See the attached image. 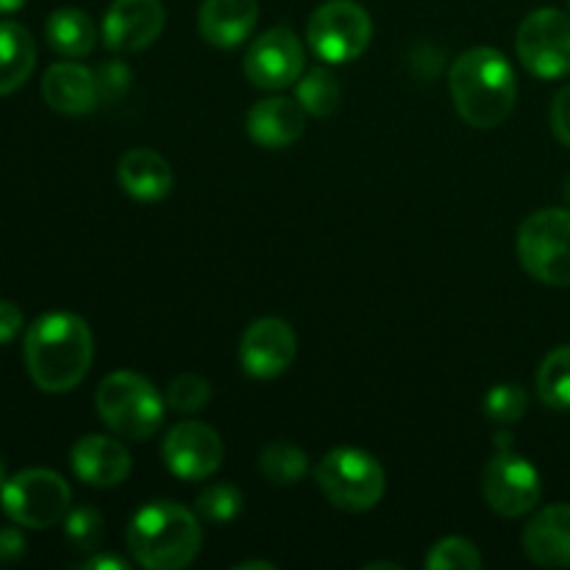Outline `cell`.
Instances as JSON below:
<instances>
[{
    "label": "cell",
    "mask_w": 570,
    "mask_h": 570,
    "mask_svg": "<svg viewBox=\"0 0 570 570\" xmlns=\"http://www.w3.org/2000/svg\"><path fill=\"white\" fill-rule=\"evenodd\" d=\"M92 328L76 312H48L28 326L22 360L31 382L42 393L76 390L92 367Z\"/></svg>",
    "instance_id": "6da1fadb"
},
{
    "label": "cell",
    "mask_w": 570,
    "mask_h": 570,
    "mask_svg": "<svg viewBox=\"0 0 570 570\" xmlns=\"http://www.w3.org/2000/svg\"><path fill=\"white\" fill-rule=\"evenodd\" d=\"M449 89L456 115L482 131L499 128L512 115L518 100V81L510 59L484 45L456 56L449 70Z\"/></svg>",
    "instance_id": "7a4b0ae2"
},
{
    "label": "cell",
    "mask_w": 570,
    "mask_h": 570,
    "mask_svg": "<svg viewBox=\"0 0 570 570\" xmlns=\"http://www.w3.org/2000/svg\"><path fill=\"white\" fill-rule=\"evenodd\" d=\"M198 512L176 501H150L128 521L126 543L145 570H184L200 554Z\"/></svg>",
    "instance_id": "3957f363"
},
{
    "label": "cell",
    "mask_w": 570,
    "mask_h": 570,
    "mask_svg": "<svg viewBox=\"0 0 570 570\" xmlns=\"http://www.w3.org/2000/svg\"><path fill=\"white\" fill-rule=\"evenodd\" d=\"M95 410L111 434L122 440H145L159 432L167 401L150 379L137 371H115L104 376L95 393Z\"/></svg>",
    "instance_id": "277c9868"
},
{
    "label": "cell",
    "mask_w": 570,
    "mask_h": 570,
    "mask_svg": "<svg viewBox=\"0 0 570 570\" xmlns=\"http://www.w3.org/2000/svg\"><path fill=\"white\" fill-rule=\"evenodd\" d=\"M315 479L332 507L343 512H367L382 501L387 476L382 462L362 449H334L317 462Z\"/></svg>",
    "instance_id": "5b68a950"
},
{
    "label": "cell",
    "mask_w": 570,
    "mask_h": 570,
    "mask_svg": "<svg viewBox=\"0 0 570 570\" xmlns=\"http://www.w3.org/2000/svg\"><path fill=\"white\" fill-rule=\"evenodd\" d=\"M523 271L549 287H570V209L532 212L518 228Z\"/></svg>",
    "instance_id": "8992f818"
},
{
    "label": "cell",
    "mask_w": 570,
    "mask_h": 570,
    "mask_svg": "<svg viewBox=\"0 0 570 570\" xmlns=\"http://www.w3.org/2000/svg\"><path fill=\"white\" fill-rule=\"evenodd\" d=\"M72 490L65 476L50 468H28L6 479L0 507L6 518L22 529H50L70 512Z\"/></svg>",
    "instance_id": "52a82bcc"
},
{
    "label": "cell",
    "mask_w": 570,
    "mask_h": 570,
    "mask_svg": "<svg viewBox=\"0 0 570 570\" xmlns=\"http://www.w3.org/2000/svg\"><path fill=\"white\" fill-rule=\"evenodd\" d=\"M373 39V20L365 6L354 0H326L306 22V42L317 59L345 65L360 59Z\"/></svg>",
    "instance_id": "ba28073f"
},
{
    "label": "cell",
    "mask_w": 570,
    "mask_h": 570,
    "mask_svg": "<svg viewBox=\"0 0 570 570\" xmlns=\"http://www.w3.org/2000/svg\"><path fill=\"white\" fill-rule=\"evenodd\" d=\"M515 50L532 76L566 78L570 72V17L560 9H534L518 26Z\"/></svg>",
    "instance_id": "9c48e42d"
},
{
    "label": "cell",
    "mask_w": 570,
    "mask_h": 570,
    "mask_svg": "<svg viewBox=\"0 0 570 570\" xmlns=\"http://www.w3.org/2000/svg\"><path fill=\"white\" fill-rule=\"evenodd\" d=\"M245 78L256 89L282 92L293 87L306 70V48L298 33L287 26H273L250 42L243 59Z\"/></svg>",
    "instance_id": "30bf717a"
},
{
    "label": "cell",
    "mask_w": 570,
    "mask_h": 570,
    "mask_svg": "<svg viewBox=\"0 0 570 570\" xmlns=\"http://www.w3.org/2000/svg\"><path fill=\"white\" fill-rule=\"evenodd\" d=\"M482 495L495 515L521 518L540 504L543 484L532 462L504 449L484 465Z\"/></svg>",
    "instance_id": "8fae6325"
},
{
    "label": "cell",
    "mask_w": 570,
    "mask_h": 570,
    "mask_svg": "<svg viewBox=\"0 0 570 570\" xmlns=\"http://www.w3.org/2000/svg\"><path fill=\"white\" fill-rule=\"evenodd\" d=\"M223 440L209 423L181 421L167 432L161 443V456L173 476L184 482H204L212 479L223 465Z\"/></svg>",
    "instance_id": "7c38bea8"
},
{
    "label": "cell",
    "mask_w": 570,
    "mask_h": 570,
    "mask_svg": "<svg viewBox=\"0 0 570 570\" xmlns=\"http://www.w3.org/2000/svg\"><path fill=\"white\" fill-rule=\"evenodd\" d=\"M298 337L284 317L267 315L250 323L239 340V365L250 379H276L293 365Z\"/></svg>",
    "instance_id": "4fadbf2b"
},
{
    "label": "cell",
    "mask_w": 570,
    "mask_h": 570,
    "mask_svg": "<svg viewBox=\"0 0 570 570\" xmlns=\"http://www.w3.org/2000/svg\"><path fill=\"white\" fill-rule=\"evenodd\" d=\"M165 20L161 0H115L106 9L100 37L115 53H137L161 37Z\"/></svg>",
    "instance_id": "5bb4252c"
},
{
    "label": "cell",
    "mask_w": 570,
    "mask_h": 570,
    "mask_svg": "<svg viewBox=\"0 0 570 570\" xmlns=\"http://www.w3.org/2000/svg\"><path fill=\"white\" fill-rule=\"evenodd\" d=\"M72 473L89 488H117L131 473V454L109 434H83L70 451Z\"/></svg>",
    "instance_id": "9a60e30c"
},
{
    "label": "cell",
    "mask_w": 570,
    "mask_h": 570,
    "mask_svg": "<svg viewBox=\"0 0 570 570\" xmlns=\"http://www.w3.org/2000/svg\"><path fill=\"white\" fill-rule=\"evenodd\" d=\"M42 98L59 115L81 117L98 106V76L78 61H56L45 70Z\"/></svg>",
    "instance_id": "2e32d148"
},
{
    "label": "cell",
    "mask_w": 570,
    "mask_h": 570,
    "mask_svg": "<svg viewBox=\"0 0 570 570\" xmlns=\"http://www.w3.org/2000/svg\"><path fill=\"white\" fill-rule=\"evenodd\" d=\"M245 128H248V137L259 148L282 150L301 139L306 128V111L298 100L273 95V98L256 100L250 106L248 117H245Z\"/></svg>",
    "instance_id": "e0dca14e"
},
{
    "label": "cell",
    "mask_w": 570,
    "mask_h": 570,
    "mask_svg": "<svg viewBox=\"0 0 570 570\" xmlns=\"http://www.w3.org/2000/svg\"><path fill=\"white\" fill-rule=\"evenodd\" d=\"M117 181L128 198L139 204H156L170 195L176 176L170 161L154 148H131L117 161Z\"/></svg>",
    "instance_id": "ac0fdd59"
},
{
    "label": "cell",
    "mask_w": 570,
    "mask_h": 570,
    "mask_svg": "<svg viewBox=\"0 0 570 570\" xmlns=\"http://www.w3.org/2000/svg\"><path fill=\"white\" fill-rule=\"evenodd\" d=\"M256 22H259L256 0H204L198 9V31L212 48H237L254 33Z\"/></svg>",
    "instance_id": "d6986e66"
},
{
    "label": "cell",
    "mask_w": 570,
    "mask_h": 570,
    "mask_svg": "<svg viewBox=\"0 0 570 570\" xmlns=\"http://www.w3.org/2000/svg\"><path fill=\"white\" fill-rule=\"evenodd\" d=\"M523 551L540 568H570V504L540 510L523 529Z\"/></svg>",
    "instance_id": "ffe728a7"
},
{
    "label": "cell",
    "mask_w": 570,
    "mask_h": 570,
    "mask_svg": "<svg viewBox=\"0 0 570 570\" xmlns=\"http://www.w3.org/2000/svg\"><path fill=\"white\" fill-rule=\"evenodd\" d=\"M37 67V42L14 20H0V95H11L31 78Z\"/></svg>",
    "instance_id": "44dd1931"
},
{
    "label": "cell",
    "mask_w": 570,
    "mask_h": 570,
    "mask_svg": "<svg viewBox=\"0 0 570 570\" xmlns=\"http://www.w3.org/2000/svg\"><path fill=\"white\" fill-rule=\"evenodd\" d=\"M45 39L50 48L65 59H83L98 45V28H95L92 17L81 9H56L45 22Z\"/></svg>",
    "instance_id": "7402d4cb"
},
{
    "label": "cell",
    "mask_w": 570,
    "mask_h": 570,
    "mask_svg": "<svg viewBox=\"0 0 570 570\" xmlns=\"http://www.w3.org/2000/svg\"><path fill=\"white\" fill-rule=\"evenodd\" d=\"M534 393L549 410L570 412V345H560L546 354L534 379Z\"/></svg>",
    "instance_id": "603a6c76"
},
{
    "label": "cell",
    "mask_w": 570,
    "mask_h": 570,
    "mask_svg": "<svg viewBox=\"0 0 570 570\" xmlns=\"http://www.w3.org/2000/svg\"><path fill=\"white\" fill-rule=\"evenodd\" d=\"M340 98H343V89H340L337 76L332 70H326V67L304 70V76L295 81V100L312 117L334 115L340 106Z\"/></svg>",
    "instance_id": "cb8c5ba5"
},
{
    "label": "cell",
    "mask_w": 570,
    "mask_h": 570,
    "mask_svg": "<svg viewBox=\"0 0 570 570\" xmlns=\"http://www.w3.org/2000/svg\"><path fill=\"white\" fill-rule=\"evenodd\" d=\"M259 471L271 484H298L309 473V456L287 440H276L259 454Z\"/></svg>",
    "instance_id": "d4e9b609"
},
{
    "label": "cell",
    "mask_w": 570,
    "mask_h": 570,
    "mask_svg": "<svg viewBox=\"0 0 570 570\" xmlns=\"http://www.w3.org/2000/svg\"><path fill=\"white\" fill-rule=\"evenodd\" d=\"M243 493L232 482H215L200 490L195 512H198L200 521L220 527V523H232L243 512Z\"/></svg>",
    "instance_id": "484cf974"
},
{
    "label": "cell",
    "mask_w": 570,
    "mask_h": 570,
    "mask_svg": "<svg viewBox=\"0 0 570 570\" xmlns=\"http://www.w3.org/2000/svg\"><path fill=\"white\" fill-rule=\"evenodd\" d=\"M484 566L476 543L468 538H443L429 549V570H479Z\"/></svg>",
    "instance_id": "4316f807"
},
{
    "label": "cell",
    "mask_w": 570,
    "mask_h": 570,
    "mask_svg": "<svg viewBox=\"0 0 570 570\" xmlns=\"http://www.w3.org/2000/svg\"><path fill=\"white\" fill-rule=\"evenodd\" d=\"M212 399V387L204 376L198 373H181V376L173 379L167 384L165 401L170 410H176L178 415H193V412H200Z\"/></svg>",
    "instance_id": "83f0119b"
},
{
    "label": "cell",
    "mask_w": 570,
    "mask_h": 570,
    "mask_svg": "<svg viewBox=\"0 0 570 570\" xmlns=\"http://www.w3.org/2000/svg\"><path fill=\"white\" fill-rule=\"evenodd\" d=\"M104 518L92 507H78L65 518V538L76 551H95L104 540Z\"/></svg>",
    "instance_id": "f1b7e54d"
},
{
    "label": "cell",
    "mask_w": 570,
    "mask_h": 570,
    "mask_svg": "<svg viewBox=\"0 0 570 570\" xmlns=\"http://www.w3.org/2000/svg\"><path fill=\"white\" fill-rule=\"evenodd\" d=\"M529 393L521 384H495L484 399V412L495 423H515L527 415Z\"/></svg>",
    "instance_id": "f546056e"
},
{
    "label": "cell",
    "mask_w": 570,
    "mask_h": 570,
    "mask_svg": "<svg viewBox=\"0 0 570 570\" xmlns=\"http://www.w3.org/2000/svg\"><path fill=\"white\" fill-rule=\"evenodd\" d=\"M551 131L566 148H570V83L554 95L551 104Z\"/></svg>",
    "instance_id": "4dcf8cb0"
},
{
    "label": "cell",
    "mask_w": 570,
    "mask_h": 570,
    "mask_svg": "<svg viewBox=\"0 0 570 570\" xmlns=\"http://www.w3.org/2000/svg\"><path fill=\"white\" fill-rule=\"evenodd\" d=\"M22 326H26V317H22L20 306L0 298V345L11 343L22 332Z\"/></svg>",
    "instance_id": "1f68e13d"
},
{
    "label": "cell",
    "mask_w": 570,
    "mask_h": 570,
    "mask_svg": "<svg viewBox=\"0 0 570 570\" xmlns=\"http://www.w3.org/2000/svg\"><path fill=\"white\" fill-rule=\"evenodd\" d=\"M22 554H26V538L17 529V523L14 527H0V566L17 562Z\"/></svg>",
    "instance_id": "d6a6232c"
},
{
    "label": "cell",
    "mask_w": 570,
    "mask_h": 570,
    "mask_svg": "<svg viewBox=\"0 0 570 570\" xmlns=\"http://www.w3.org/2000/svg\"><path fill=\"white\" fill-rule=\"evenodd\" d=\"M81 568L83 570H126L128 562L120 560V557H115V554H98V557H92V560L83 562Z\"/></svg>",
    "instance_id": "836d02e7"
},
{
    "label": "cell",
    "mask_w": 570,
    "mask_h": 570,
    "mask_svg": "<svg viewBox=\"0 0 570 570\" xmlns=\"http://www.w3.org/2000/svg\"><path fill=\"white\" fill-rule=\"evenodd\" d=\"M276 570V566L273 562H265V560H250V562H237L234 566V570Z\"/></svg>",
    "instance_id": "e575fe53"
},
{
    "label": "cell",
    "mask_w": 570,
    "mask_h": 570,
    "mask_svg": "<svg viewBox=\"0 0 570 570\" xmlns=\"http://www.w3.org/2000/svg\"><path fill=\"white\" fill-rule=\"evenodd\" d=\"M26 6V0H0V14H11V11H20Z\"/></svg>",
    "instance_id": "d590c367"
},
{
    "label": "cell",
    "mask_w": 570,
    "mask_h": 570,
    "mask_svg": "<svg viewBox=\"0 0 570 570\" xmlns=\"http://www.w3.org/2000/svg\"><path fill=\"white\" fill-rule=\"evenodd\" d=\"M376 568H390V570H401V566H395V562H371V566H365V570H376Z\"/></svg>",
    "instance_id": "8d00e7d4"
},
{
    "label": "cell",
    "mask_w": 570,
    "mask_h": 570,
    "mask_svg": "<svg viewBox=\"0 0 570 570\" xmlns=\"http://www.w3.org/2000/svg\"><path fill=\"white\" fill-rule=\"evenodd\" d=\"M6 465H3V460H0V490H3V484H6Z\"/></svg>",
    "instance_id": "74e56055"
},
{
    "label": "cell",
    "mask_w": 570,
    "mask_h": 570,
    "mask_svg": "<svg viewBox=\"0 0 570 570\" xmlns=\"http://www.w3.org/2000/svg\"><path fill=\"white\" fill-rule=\"evenodd\" d=\"M566 200H568V206H570V178L566 181Z\"/></svg>",
    "instance_id": "f35d334b"
},
{
    "label": "cell",
    "mask_w": 570,
    "mask_h": 570,
    "mask_svg": "<svg viewBox=\"0 0 570 570\" xmlns=\"http://www.w3.org/2000/svg\"><path fill=\"white\" fill-rule=\"evenodd\" d=\"M568 11H570V0H568Z\"/></svg>",
    "instance_id": "ab89813d"
}]
</instances>
